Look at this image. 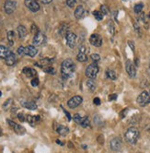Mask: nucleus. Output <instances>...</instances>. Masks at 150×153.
Masks as SVG:
<instances>
[{
	"label": "nucleus",
	"instance_id": "obj_55",
	"mask_svg": "<svg viewBox=\"0 0 150 153\" xmlns=\"http://www.w3.org/2000/svg\"><path fill=\"white\" fill-rule=\"evenodd\" d=\"M149 94H150V93H149Z\"/></svg>",
	"mask_w": 150,
	"mask_h": 153
},
{
	"label": "nucleus",
	"instance_id": "obj_25",
	"mask_svg": "<svg viewBox=\"0 0 150 153\" xmlns=\"http://www.w3.org/2000/svg\"><path fill=\"white\" fill-rule=\"evenodd\" d=\"M106 75L107 77L110 78V80H115L116 78H117V76H116V73L113 71V70H107L106 71Z\"/></svg>",
	"mask_w": 150,
	"mask_h": 153
},
{
	"label": "nucleus",
	"instance_id": "obj_39",
	"mask_svg": "<svg viewBox=\"0 0 150 153\" xmlns=\"http://www.w3.org/2000/svg\"><path fill=\"white\" fill-rule=\"evenodd\" d=\"M109 31L111 34H113L114 33V27H113V24H112V22H110L109 23Z\"/></svg>",
	"mask_w": 150,
	"mask_h": 153
},
{
	"label": "nucleus",
	"instance_id": "obj_3",
	"mask_svg": "<svg viewBox=\"0 0 150 153\" xmlns=\"http://www.w3.org/2000/svg\"><path fill=\"white\" fill-rule=\"evenodd\" d=\"M98 73H99V67L96 63L89 65L86 69V76L89 78L94 80V78H96V77H97Z\"/></svg>",
	"mask_w": 150,
	"mask_h": 153
},
{
	"label": "nucleus",
	"instance_id": "obj_17",
	"mask_svg": "<svg viewBox=\"0 0 150 153\" xmlns=\"http://www.w3.org/2000/svg\"><path fill=\"white\" fill-rule=\"evenodd\" d=\"M10 53H11V51L8 48L4 46V45H0V58L5 59Z\"/></svg>",
	"mask_w": 150,
	"mask_h": 153
},
{
	"label": "nucleus",
	"instance_id": "obj_40",
	"mask_svg": "<svg viewBox=\"0 0 150 153\" xmlns=\"http://www.w3.org/2000/svg\"><path fill=\"white\" fill-rule=\"evenodd\" d=\"M18 117H19V119L20 120L21 122H24L25 120H26V117H25V115L22 114V113H20V114H18Z\"/></svg>",
	"mask_w": 150,
	"mask_h": 153
},
{
	"label": "nucleus",
	"instance_id": "obj_15",
	"mask_svg": "<svg viewBox=\"0 0 150 153\" xmlns=\"http://www.w3.org/2000/svg\"><path fill=\"white\" fill-rule=\"evenodd\" d=\"M85 12L86 11L84 9V7L82 6H78L76 9V11H75V17H76V19H81L84 18Z\"/></svg>",
	"mask_w": 150,
	"mask_h": 153
},
{
	"label": "nucleus",
	"instance_id": "obj_2",
	"mask_svg": "<svg viewBox=\"0 0 150 153\" xmlns=\"http://www.w3.org/2000/svg\"><path fill=\"white\" fill-rule=\"evenodd\" d=\"M124 138H125V140L129 144H135L139 138L138 129L136 127H130L124 134Z\"/></svg>",
	"mask_w": 150,
	"mask_h": 153
},
{
	"label": "nucleus",
	"instance_id": "obj_54",
	"mask_svg": "<svg viewBox=\"0 0 150 153\" xmlns=\"http://www.w3.org/2000/svg\"><path fill=\"white\" fill-rule=\"evenodd\" d=\"M149 70H150V64H149Z\"/></svg>",
	"mask_w": 150,
	"mask_h": 153
},
{
	"label": "nucleus",
	"instance_id": "obj_48",
	"mask_svg": "<svg viewBox=\"0 0 150 153\" xmlns=\"http://www.w3.org/2000/svg\"><path fill=\"white\" fill-rule=\"evenodd\" d=\"M56 142H57L58 144H60V145H61V146H63V145H64V143H63V142H61V141H60V140H58V139L56 140Z\"/></svg>",
	"mask_w": 150,
	"mask_h": 153
},
{
	"label": "nucleus",
	"instance_id": "obj_50",
	"mask_svg": "<svg viewBox=\"0 0 150 153\" xmlns=\"http://www.w3.org/2000/svg\"><path fill=\"white\" fill-rule=\"evenodd\" d=\"M1 135H2V128L0 127V136H1Z\"/></svg>",
	"mask_w": 150,
	"mask_h": 153
},
{
	"label": "nucleus",
	"instance_id": "obj_18",
	"mask_svg": "<svg viewBox=\"0 0 150 153\" xmlns=\"http://www.w3.org/2000/svg\"><path fill=\"white\" fill-rule=\"evenodd\" d=\"M21 104L24 108H27L29 110H36L37 109V104L33 102H22Z\"/></svg>",
	"mask_w": 150,
	"mask_h": 153
},
{
	"label": "nucleus",
	"instance_id": "obj_47",
	"mask_svg": "<svg viewBox=\"0 0 150 153\" xmlns=\"http://www.w3.org/2000/svg\"><path fill=\"white\" fill-rule=\"evenodd\" d=\"M64 110V109H63ZM64 113H65V114H66V116H67V118H68V120L70 121V120H71V116H70V114H69V113L67 111H65V110H64Z\"/></svg>",
	"mask_w": 150,
	"mask_h": 153
},
{
	"label": "nucleus",
	"instance_id": "obj_29",
	"mask_svg": "<svg viewBox=\"0 0 150 153\" xmlns=\"http://www.w3.org/2000/svg\"><path fill=\"white\" fill-rule=\"evenodd\" d=\"M93 15H94V17H95V19H97V20H102V19H103V14L101 13V11H94L93 12Z\"/></svg>",
	"mask_w": 150,
	"mask_h": 153
},
{
	"label": "nucleus",
	"instance_id": "obj_33",
	"mask_svg": "<svg viewBox=\"0 0 150 153\" xmlns=\"http://www.w3.org/2000/svg\"><path fill=\"white\" fill-rule=\"evenodd\" d=\"M87 51H89V49H87V47L86 46V45H82V46H80V48H79V53H86Z\"/></svg>",
	"mask_w": 150,
	"mask_h": 153
},
{
	"label": "nucleus",
	"instance_id": "obj_21",
	"mask_svg": "<svg viewBox=\"0 0 150 153\" xmlns=\"http://www.w3.org/2000/svg\"><path fill=\"white\" fill-rule=\"evenodd\" d=\"M26 120H27L28 123L30 124L31 126H33V125H34V123H35V122L39 121V120H40V117L38 116V115H36V116H33V115L28 114V115H27V117H26Z\"/></svg>",
	"mask_w": 150,
	"mask_h": 153
},
{
	"label": "nucleus",
	"instance_id": "obj_10",
	"mask_svg": "<svg viewBox=\"0 0 150 153\" xmlns=\"http://www.w3.org/2000/svg\"><path fill=\"white\" fill-rule=\"evenodd\" d=\"M110 146L111 150L113 151H120L121 148H122V139L120 138H114L111 140Z\"/></svg>",
	"mask_w": 150,
	"mask_h": 153
},
{
	"label": "nucleus",
	"instance_id": "obj_43",
	"mask_svg": "<svg viewBox=\"0 0 150 153\" xmlns=\"http://www.w3.org/2000/svg\"><path fill=\"white\" fill-rule=\"evenodd\" d=\"M93 102L95 103L96 105H99V104H101V100H99V98H95L93 100Z\"/></svg>",
	"mask_w": 150,
	"mask_h": 153
},
{
	"label": "nucleus",
	"instance_id": "obj_22",
	"mask_svg": "<svg viewBox=\"0 0 150 153\" xmlns=\"http://www.w3.org/2000/svg\"><path fill=\"white\" fill-rule=\"evenodd\" d=\"M18 33H19V38H25V37H26V35H27L26 28H25L23 25H19L18 27Z\"/></svg>",
	"mask_w": 150,
	"mask_h": 153
},
{
	"label": "nucleus",
	"instance_id": "obj_11",
	"mask_svg": "<svg viewBox=\"0 0 150 153\" xmlns=\"http://www.w3.org/2000/svg\"><path fill=\"white\" fill-rule=\"evenodd\" d=\"M125 69L128 73V75L131 78H135L136 76V68L135 67V65L133 64V62L131 60H127L125 64Z\"/></svg>",
	"mask_w": 150,
	"mask_h": 153
},
{
	"label": "nucleus",
	"instance_id": "obj_44",
	"mask_svg": "<svg viewBox=\"0 0 150 153\" xmlns=\"http://www.w3.org/2000/svg\"><path fill=\"white\" fill-rule=\"evenodd\" d=\"M116 98H117V95H116V94H112V95H111V96L109 97L110 101H113V100H115Z\"/></svg>",
	"mask_w": 150,
	"mask_h": 153
},
{
	"label": "nucleus",
	"instance_id": "obj_14",
	"mask_svg": "<svg viewBox=\"0 0 150 153\" xmlns=\"http://www.w3.org/2000/svg\"><path fill=\"white\" fill-rule=\"evenodd\" d=\"M38 51H37V49L33 46V45H29V46L25 47V55H29L31 57H34Z\"/></svg>",
	"mask_w": 150,
	"mask_h": 153
},
{
	"label": "nucleus",
	"instance_id": "obj_37",
	"mask_svg": "<svg viewBox=\"0 0 150 153\" xmlns=\"http://www.w3.org/2000/svg\"><path fill=\"white\" fill-rule=\"evenodd\" d=\"M31 85L33 86V87H37L39 85V80L37 78H34L33 80H31Z\"/></svg>",
	"mask_w": 150,
	"mask_h": 153
},
{
	"label": "nucleus",
	"instance_id": "obj_49",
	"mask_svg": "<svg viewBox=\"0 0 150 153\" xmlns=\"http://www.w3.org/2000/svg\"><path fill=\"white\" fill-rule=\"evenodd\" d=\"M135 65H137V67L139 65V61H138V59H135Z\"/></svg>",
	"mask_w": 150,
	"mask_h": 153
},
{
	"label": "nucleus",
	"instance_id": "obj_51",
	"mask_svg": "<svg viewBox=\"0 0 150 153\" xmlns=\"http://www.w3.org/2000/svg\"><path fill=\"white\" fill-rule=\"evenodd\" d=\"M123 1H125V2H127V1H129V0H123Z\"/></svg>",
	"mask_w": 150,
	"mask_h": 153
},
{
	"label": "nucleus",
	"instance_id": "obj_31",
	"mask_svg": "<svg viewBox=\"0 0 150 153\" xmlns=\"http://www.w3.org/2000/svg\"><path fill=\"white\" fill-rule=\"evenodd\" d=\"M101 13L103 15H108V14H109V12H110L109 7H108L106 5H102L101 7Z\"/></svg>",
	"mask_w": 150,
	"mask_h": 153
},
{
	"label": "nucleus",
	"instance_id": "obj_24",
	"mask_svg": "<svg viewBox=\"0 0 150 153\" xmlns=\"http://www.w3.org/2000/svg\"><path fill=\"white\" fill-rule=\"evenodd\" d=\"M14 38H15L14 31H8L7 32V40H8V43H9L10 46L14 44Z\"/></svg>",
	"mask_w": 150,
	"mask_h": 153
},
{
	"label": "nucleus",
	"instance_id": "obj_45",
	"mask_svg": "<svg viewBox=\"0 0 150 153\" xmlns=\"http://www.w3.org/2000/svg\"><path fill=\"white\" fill-rule=\"evenodd\" d=\"M127 111H128V109H125V110H124L123 112H122V113H121V117H122V118H123L124 116H125V115H124V114H126Z\"/></svg>",
	"mask_w": 150,
	"mask_h": 153
},
{
	"label": "nucleus",
	"instance_id": "obj_26",
	"mask_svg": "<svg viewBox=\"0 0 150 153\" xmlns=\"http://www.w3.org/2000/svg\"><path fill=\"white\" fill-rule=\"evenodd\" d=\"M143 7H144V5L142 3H139V4H136V5L134 7V10L136 14H139L142 12V9H143Z\"/></svg>",
	"mask_w": 150,
	"mask_h": 153
},
{
	"label": "nucleus",
	"instance_id": "obj_9",
	"mask_svg": "<svg viewBox=\"0 0 150 153\" xmlns=\"http://www.w3.org/2000/svg\"><path fill=\"white\" fill-rule=\"evenodd\" d=\"M24 4L32 12H37L40 9V5L36 0H25Z\"/></svg>",
	"mask_w": 150,
	"mask_h": 153
},
{
	"label": "nucleus",
	"instance_id": "obj_16",
	"mask_svg": "<svg viewBox=\"0 0 150 153\" xmlns=\"http://www.w3.org/2000/svg\"><path fill=\"white\" fill-rule=\"evenodd\" d=\"M5 61H6V64L7 65H13L17 61V57L15 55V53L11 52L5 58Z\"/></svg>",
	"mask_w": 150,
	"mask_h": 153
},
{
	"label": "nucleus",
	"instance_id": "obj_38",
	"mask_svg": "<svg viewBox=\"0 0 150 153\" xmlns=\"http://www.w3.org/2000/svg\"><path fill=\"white\" fill-rule=\"evenodd\" d=\"M11 103H12V100H11V99H9V100H7L5 103H4V105H3L4 109L7 110V106H10Z\"/></svg>",
	"mask_w": 150,
	"mask_h": 153
},
{
	"label": "nucleus",
	"instance_id": "obj_36",
	"mask_svg": "<svg viewBox=\"0 0 150 153\" xmlns=\"http://www.w3.org/2000/svg\"><path fill=\"white\" fill-rule=\"evenodd\" d=\"M18 53L19 55H25V47L19 46V49H18Z\"/></svg>",
	"mask_w": 150,
	"mask_h": 153
},
{
	"label": "nucleus",
	"instance_id": "obj_42",
	"mask_svg": "<svg viewBox=\"0 0 150 153\" xmlns=\"http://www.w3.org/2000/svg\"><path fill=\"white\" fill-rule=\"evenodd\" d=\"M31 31L33 32V33H37L39 31H38V29H37V26L36 25H32V27H31Z\"/></svg>",
	"mask_w": 150,
	"mask_h": 153
},
{
	"label": "nucleus",
	"instance_id": "obj_41",
	"mask_svg": "<svg viewBox=\"0 0 150 153\" xmlns=\"http://www.w3.org/2000/svg\"><path fill=\"white\" fill-rule=\"evenodd\" d=\"M128 44H129V46L131 47L132 51H133V52H135V44H134V43H133L132 41H129V42H128Z\"/></svg>",
	"mask_w": 150,
	"mask_h": 153
},
{
	"label": "nucleus",
	"instance_id": "obj_5",
	"mask_svg": "<svg viewBox=\"0 0 150 153\" xmlns=\"http://www.w3.org/2000/svg\"><path fill=\"white\" fill-rule=\"evenodd\" d=\"M46 42V37L43 33V32L38 31L37 33H35L34 37H33V44L36 46H41L45 43Z\"/></svg>",
	"mask_w": 150,
	"mask_h": 153
},
{
	"label": "nucleus",
	"instance_id": "obj_30",
	"mask_svg": "<svg viewBox=\"0 0 150 153\" xmlns=\"http://www.w3.org/2000/svg\"><path fill=\"white\" fill-rule=\"evenodd\" d=\"M83 118H84V117H81V115H80V114H75V115H74V118H73V119H74V121H75V122L80 125V123L82 122Z\"/></svg>",
	"mask_w": 150,
	"mask_h": 153
},
{
	"label": "nucleus",
	"instance_id": "obj_20",
	"mask_svg": "<svg viewBox=\"0 0 150 153\" xmlns=\"http://www.w3.org/2000/svg\"><path fill=\"white\" fill-rule=\"evenodd\" d=\"M23 73L26 75L28 78H33L34 76H36V72L35 70H33L30 67H24L23 68Z\"/></svg>",
	"mask_w": 150,
	"mask_h": 153
},
{
	"label": "nucleus",
	"instance_id": "obj_19",
	"mask_svg": "<svg viewBox=\"0 0 150 153\" xmlns=\"http://www.w3.org/2000/svg\"><path fill=\"white\" fill-rule=\"evenodd\" d=\"M56 131H57V133L59 134V135H61V136H66L68 133H69V129H68V127H66V126H59L57 127V129H56Z\"/></svg>",
	"mask_w": 150,
	"mask_h": 153
},
{
	"label": "nucleus",
	"instance_id": "obj_34",
	"mask_svg": "<svg viewBox=\"0 0 150 153\" xmlns=\"http://www.w3.org/2000/svg\"><path fill=\"white\" fill-rule=\"evenodd\" d=\"M91 59L95 62H98V61L101 60V56H99L98 53H93V55H91Z\"/></svg>",
	"mask_w": 150,
	"mask_h": 153
},
{
	"label": "nucleus",
	"instance_id": "obj_4",
	"mask_svg": "<svg viewBox=\"0 0 150 153\" xmlns=\"http://www.w3.org/2000/svg\"><path fill=\"white\" fill-rule=\"evenodd\" d=\"M137 103L140 106H147L150 103V94L147 92H143L137 97Z\"/></svg>",
	"mask_w": 150,
	"mask_h": 153
},
{
	"label": "nucleus",
	"instance_id": "obj_28",
	"mask_svg": "<svg viewBox=\"0 0 150 153\" xmlns=\"http://www.w3.org/2000/svg\"><path fill=\"white\" fill-rule=\"evenodd\" d=\"M89 119L87 118V117H84L83 118V120H82V122L80 123V126H82V127H84V128H86V127H89Z\"/></svg>",
	"mask_w": 150,
	"mask_h": 153
},
{
	"label": "nucleus",
	"instance_id": "obj_8",
	"mask_svg": "<svg viewBox=\"0 0 150 153\" xmlns=\"http://www.w3.org/2000/svg\"><path fill=\"white\" fill-rule=\"evenodd\" d=\"M82 102H83V99L81 96H74L67 102V105L69 108L75 109V108H77V106L80 105Z\"/></svg>",
	"mask_w": 150,
	"mask_h": 153
},
{
	"label": "nucleus",
	"instance_id": "obj_1",
	"mask_svg": "<svg viewBox=\"0 0 150 153\" xmlns=\"http://www.w3.org/2000/svg\"><path fill=\"white\" fill-rule=\"evenodd\" d=\"M75 64L72 59H65L63 61V63L61 65V73H62V77L65 80L70 78L73 74L75 73Z\"/></svg>",
	"mask_w": 150,
	"mask_h": 153
},
{
	"label": "nucleus",
	"instance_id": "obj_35",
	"mask_svg": "<svg viewBox=\"0 0 150 153\" xmlns=\"http://www.w3.org/2000/svg\"><path fill=\"white\" fill-rule=\"evenodd\" d=\"M44 71L46 73H50V74H55V69L52 67H47L44 68Z\"/></svg>",
	"mask_w": 150,
	"mask_h": 153
},
{
	"label": "nucleus",
	"instance_id": "obj_13",
	"mask_svg": "<svg viewBox=\"0 0 150 153\" xmlns=\"http://www.w3.org/2000/svg\"><path fill=\"white\" fill-rule=\"evenodd\" d=\"M89 42H90L91 44L94 45V46L99 47V46H101V44H102V38L99 34L94 33V34H92L90 36Z\"/></svg>",
	"mask_w": 150,
	"mask_h": 153
},
{
	"label": "nucleus",
	"instance_id": "obj_6",
	"mask_svg": "<svg viewBox=\"0 0 150 153\" xmlns=\"http://www.w3.org/2000/svg\"><path fill=\"white\" fill-rule=\"evenodd\" d=\"M65 39L67 45L70 48H74L76 46L77 43V35L72 31H67V33L65 34Z\"/></svg>",
	"mask_w": 150,
	"mask_h": 153
},
{
	"label": "nucleus",
	"instance_id": "obj_27",
	"mask_svg": "<svg viewBox=\"0 0 150 153\" xmlns=\"http://www.w3.org/2000/svg\"><path fill=\"white\" fill-rule=\"evenodd\" d=\"M77 58V60L79 62H86L87 60V55H86V53H78Z\"/></svg>",
	"mask_w": 150,
	"mask_h": 153
},
{
	"label": "nucleus",
	"instance_id": "obj_32",
	"mask_svg": "<svg viewBox=\"0 0 150 153\" xmlns=\"http://www.w3.org/2000/svg\"><path fill=\"white\" fill-rule=\"evenodd\" d=\"M77 3V0H66V5L69 7H73Z\"/></svg>",
	"mask_w": 150,
	"mask_h": 153
},
{
	"label": "nucleus",
	"instance_id": "obj_12",
	"mask_svg": "<svg viewBox=\"0 0 150 153\" xmlns=\"http://www.w3.org/2000/svg\"><path fill=\"white\" fill-rule=\"evenodd\" d=\"M7 123H8V125L13 128L15 133H17L18 135H23V134H25V132H26L25 131V128L23 126L18 125V124H16L15 122L11 121V120H9V119L7 120Z\"/></svg>",
	"mask_w": 150,
	"mask_h": 153
},
{
	"label": "nucleus",
	"instance_id": "obj_53",
	"mask_svg": "<svg viewBox=\"0 0 150 153\" xmlns=\"http://www.w3.org/2000/svg\"><path fill=\"white\" fill-rule=\"evenodd\" d=\"M148 17L150 18V12H149V15H148Z\"/></svg>",
	"mask_w": 150,
	"mask_h": 153
},
{
	"label": "nucleus",
	"instance_id": "obj_7",
	"mask_svg": "<svg viewBox=\"0 0 150 153\" xmlns=\"http://www.w3.org/2000/svg\"><path fill=\"white\" fill-rule=\"evenodd\" d=\"M17 7V3L12 0H7L4 5V9L7 14H12L16 10Z\"/></svg>",
	"mask_w": 150,
	"mask_h": 153
},
{
	"label": "nucleus",
	"instance_id": "obj_23",
	"mask_svg": "<svg viewBox=\"0 0 150 153\" xmlns=\"http://www.w3.org/2000/svg\"><path fill=\"white\" fill-rule=\"evenodd\" d=\"M87 88H89V90H90V92H94V90H96V83H95L94 80H92V78H89V80L87 81Z\"/></svg>",
	"mask_w": 150,
	"mask_h": 153
},
{
	"label": "nucleus",
	"instance_id": "obj_52",
	"mask_svg": "<svg viewBox=\"0 0 150 153\" xmlns=\"http://www.w3.org/2000/svg\"><path fill=\"white\" fill-rule=\"evenodd\" d=\"M1 95H2V92H0V96H1Z\"/></svg>",
	"mask_w": 150,
	"mask_h": 153
},
{
	"label": "nucleus",
	"instance_id": "obj_46",
	"mask_svg": "<svg viewBox=\"0 0 150 153\" xmlns=\"http://www.w3.org/2000/svg\"><path fill=\"white\" fill-rule=\"evenodd\" d=\"M40 1L43 4H49V3H51L53 0H40Z\"/></svg>",
	"mask_w": 150,
	"mask_h": 153
}]
</instances>
